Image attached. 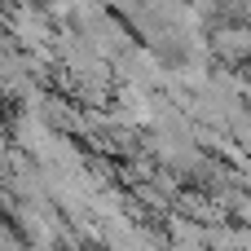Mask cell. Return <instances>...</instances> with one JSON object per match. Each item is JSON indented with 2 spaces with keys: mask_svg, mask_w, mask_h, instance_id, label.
<instances>
[{
  "mask_svg": "<svg viewBox=\"0 0 251 251\" xmlns=\"http://www.w3.org/2000/svg\"><path fill=\"white\" fill-rule=\"evenodd\" d=\"M216 53L229 57V62L251 57V31H247V26H225V31L216 35Z\"/></svg>",
  "mask_w": 251,
  "mask_h": 251,
  "instance_id": "6da1fadb",
  "label": "cell"
}]
</instances>
